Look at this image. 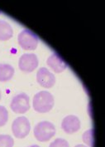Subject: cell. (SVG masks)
Instances as JSON below:
<instances>
[{"mask_svg": "<svg viewBox=\"0 0 105 147\" xmlns=\"http://www.w3.org/2000/svg\"><path fill=\"white\" fill-rule=\"evenodd\" d=\"M37 56L34 53H24L18 61V67L21 71L25 72H31L37 67Z\"/></svg>", "mask_w": 105, "mask_h": 147, "instance_id": "cell-6", "label": "cell"}, {"mask_svg": "<svg viewBox=\"0 0 105 147\" xmlns=\"http://www.w3.org/2000/svg\"><path fill=\"white\" fill-rule=\"evenodd\" d=\"M13 34L12 26L4 20H0V41H6L11 38Z\"/></svg>", "mask_w": 105, "mask_h": 147, "instance_id": "cell-11", "label": "cell"}, {"mask_svg": "<svg viewBox=\"0 0 105 147\" xmlns=\"http://www.w3.org/2000/svg\"><path fill=\"white\" fill-rule=\"evenodd\" d=\"M10 107L17 114H23L30 109V97L27 94L22 92L13 97Z\"/></svg>", "mask_w": 105, "mask_h": 147, "instance_id": "cell-5", "label": "cell"}, {"mask_svg": "<svg viewBox=\"0 0 105 147\" xmlns=\"http://www.w3.org/2000/svg\"><path fill=\"white\" fill-rule=\"evenodd\" d=\"M0 14H1V11H0Z\"/></svg>", "mask_w": 105, "mask_h": 147, "instance_id": "cell-19", "label": "cell"}, {"mask_svg": "<svg viewBox=\"0 0 105 147\" xmlns=\"http://www.w3.org/2000/svg\"><path fill=\"white\" fill-rule=\"evenodd\" d=\"M8 121V111L5 107L0 106V126H3Z\"/></svg>", "mask_w": 105, "mask_h": 147, "instance_id": "cell-14", "label": "cell"}, {"mask_svg": "<svg viewBox=\"0 0 105 147\" xmlns=\"http://www.w3.org/2000/svg\"><path fill=\"white\" fill-rule=\"evenodd\" d=\"M37 81L41 86L51 88L56 83V77L46 67H41L37 72Z\"/></svg>", "mask_w": 105, "mask_h": 147, "instance_id": "cell-7", "label": "cell"}, {"mask_svg": "<svg viewBox=\"0 0 105 147\" xmlns=\"http://www.w3.org/2000/svg\"><path fill=\"white\" fill-rule=\"evenodd\" d=\"M29 147H40L38 145H32V146H31Z\"/></svg>", "mask_w": 105, "mask_h": 147, "instance_id": "cell-17", "label": "cell"}, {"mask_svg": "<svg viewBox=\"0 0 105 147\" xmlns=\"http://www.w3.org/2000/svg\"><path fill=\"white\" fill-rule=\"evenodd\" d=\"M1 98H2V92H1V90H0V100H1Z\"/></svg>", "mask_w": 105, "mask_h": 147, "instance_id": "cell-18", "label": "cell"}, {"mask_svg": "<svg viewBox=\"0 0 105 147\" xmlns=\"http://www.w3.org/2000/svg\"><path fill=\"white\" fill-rule=\"evenodd\" d=\"M14 140L9 135H0V147H13Z\"/></svg>", "mask_w": 105, "mask_h": 147, "instance_id": "cell-12", "label": "cell"}, {"mask_svg": "<svg viewBox=\"0 0 105 147\" xmlns=\"http://www.w3.org/2000/svg\"><path fill=\"white\" fill-rule=\"evenodd\" d=\"M75 147H87V146H84V145H81V144H80V145H77V146H75Z\"/></svg>", "mask_w": 105, "mask_h": 147, "instance_id": "cell-16", "label": "cell"}, {"mask_svg": "<svg viewBox=\"0 0 105 147\" xmlns=\"http://www.w3.org/2000/svg\"><path fill=\"white\" fill-rule=\"evenodd\" d=\"M54 96L47 91H41L33 96V108L39 113H46L54 107Z\"/></svg>", "mask_w": 105, "mask_h": 147, "instance_id": "cell-1", "label": "cell"}, {"mask_svg": "<svg viewBox=\"0 0 105 147\" xmlns=\"http://www.w3.org/2000/svg\"><path fill=\"white\" fill-rule=\"evenodd\" d=\"M14 67L8 63H0V82L9 81L14 75Z\"/></svg>", "mask_w": 105, "mask_h": 147, "instance_id": "cell-10", "label": "cell"}, {"mask_svg": "<svg viewBox=\"0 0 105 147\" xmlns=\"http://www.w3.org/2000/svg\"><path fill=\"white\" fill-rule=\"evenodd\" d=\"M17 41L21 47L25 50H35L38 45V37L30 29H23L17 36Z\"/></svg>", "mask_w": 105, "mask_h": 147, "instance_id": "cell-3", "label": "cell"}, {"mask_svg": "<svg viewBox=\"0 0 105 147\" xmlns=\"http://www.w3.org/2000/svg\"><path fill=\"white\" fill-rule=\"evenodd\" d=\"M46 63L55 72L57 73L63 71L67 67V64L63 60V58L56 53H53L48 57Z\"/></svg>", "mask_w": 105, "mask_h": 147, "instance_id": "cell-9", "label": "cell"}, {"mask_svg": "<svg viewBox=\"0 0 105 147\" xmlns=\"http://www.w3.org/2000/svg\"><path fill=\"white\" fill-rule=\"evenodd\" d=\"M83 141L89 146H94V131H93V129H90L83 134Z\"/></svg>", "mask_w": 105, "mask_h": 147, "instance_id": "cell-13", "label": "cell"}, {"mask_svg": "<svg viewBox=\"0 0 105 147\" xmlns=\"http://www.w3.org/2000/svg\"><path fill=\"white\" fill-rule=\"evenodd\" d=\"M49 147H70V144L65 139L57 138L50 144Z\"/></svg>", "mask_w": 105, "mask_h": 147, "instance_id": "cell-15", "label": "cell"}, {"mask_svg": "<svg viewBox=\"0 0 105 147\" xmlns=\"http://www.w3.org/2000/svg\"><path fill=\"white\" fill-rule=\"evenodd\" d=\"M33 133L37 140L45 142L50 140L56 135V127L51 122L43 121L35 125Z\"/></svg>", "mask_w": 105, "mask_h": 147, "instance_id": "cell-2", "label": "cell"}, {"mask_svg": "<svg viewBox=\"0 0 105 147\" xmlns=\"http://www.w3.org/2000/svg\"><path fill=\"white\" fill-rule=\"evenodd\" d=\"M31 124L29 120L25 116L16 118L12 123V131L18 139L25 138L30 132Z\"/></svg>", "mask_w": 105, "mask_h": 147, "instance_id": "cell-4", "label": "cell"}, {"mask_svg": "<svg viewBox=\"0 0 105 147\" xmlns=\"http://www.w3.org/2000/svg\"><path fill=\"white\" fill-rule=\"evenodd\" d=\"M80 121L77 116L70 115L63 119L61 122V127L66 133L73 134L80 129Z\"/></svg>", "mask_w": 105, "mask_h": 147, "instance_id": "cell-8", "label": "cell"}]
</instances>
